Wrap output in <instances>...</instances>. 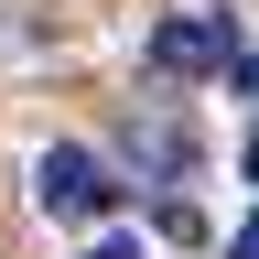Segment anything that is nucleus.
Segmentation results:
<instances>
[{
    "label": "nucleus",
    "instance_id": "obj_1",
    "mask_svg": "<svg viewBox=\"0 0 259 259\" xmlns=\"http://www.w3.org/2000/svg\"><path fill=\"white\" fill-rule=\"evenodd\" d=\"M32 194H44V216H65V227H97L119 205V173L97 151H76V141H54L44 162H32Z\"/></svg>",
    "mask_w": 259,
    "mask_h": 259
},
{
    "label": "nucleus",
    "instance_id": "obj_2",
    "mask_svg": "<svg viewBox=\"0 0 259 259\" xmlns=\"http://www.w3.org/2000/svg\"><path fill=\"white\" fill-rule=\"evenodd\" d=\"M151 65L162 76H216V65H238V44H227V22H162L151 32Z\"/></svg>",
    "mask_w": 259,
    "mask_h": 259
},
{
    "label": "nucleus",
    "instance_id": "obj_3",
    "mask_svg": "<svg viewBox=\"0 0 259 259\" xmlns=\"http://www.w3.org/2000/svg\"><path fill=\"white\" fill-rule=\"evenodd\" d=\"M130 141H141V162H151L162 184H184V162H194V141H184V119H173V108H141V119H130Z\"/></svg>",
    "mask_w": 259,
    "mask_h": 259
},
{
    "label": "nucleus",
    "instance_id": "obj_4",
    "mask_svg": "<svg viewBox=\"0 0 259 259\" xmlns=\"http://www.w3.org/2000/svg\"><path fill=\"white\" fill-rule=\"evenodd\" d=\"M227 259H259V216H248V227H238V248H227Z\"/></svg>",
    "mask_w": 259,
    "mask_h": 259
},
{
    "label": "nucleus",
    "instance_id": "obj_5",
    "mask_svg": "<svg viewBox=\"0 0 259 259\" xmlns=\"http://www.w3.org/2000/svg\"><path fill=\"white\" fill-rule=\"evenodd\" d=\"M87 259H141V248H130V238H97V248H87Z\"/></svg>",
    "mask_w": 259,
    "mask_h": 259
},
{
    "label": "nucleus",
    "instance_id": "obj_6",
    "mask_svg": "<svg viewBox=\"0 0 259 259\" xmlns=\"http://www.w3.org/2000/svg\"><path fill=\"white\" fill-rule=\"evenodd\" d=\"M238 76H248V87H259V54H248V65H238Z\"/></svg>",
    "mask_w": 259,
    "mask_h": 259
},
{
    "label": "nucleus",
    "instance_id": "obj_7",
    "mask_svg": "<svg viewBox=\"0 0 259 259\" xmlns=\"http://www.w3.org/2000/svg\"><path fill=\"white\" fill-rule=\"evenodd\" d=\"M248 173H259V130H248Z\"/></svg>",
    "mask_w": 259,
    "mask_h": 259
}]
</instances>
